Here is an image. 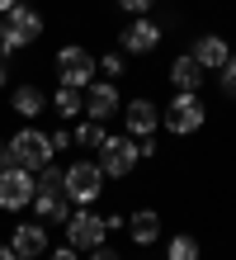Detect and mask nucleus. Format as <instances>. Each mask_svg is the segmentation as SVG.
Returning <instances> with one entry per match:
<instances>
[{
  "mask_svg": "<svg viewBox=\"0 0 236 260\" xmlns=\"http://www.w3.org/2000/svg\"><path fill=\"white\" fill-rule=\"evenodd\" d=\"M33 208L38 222H66L71 218V199H66V171L47 161L38 171V189H33Z\"/></svg>",
  "mask_w": 236,
  "mask_h": 260,
  "instance_id": "1",
  "label": "nucleus"
},
{
  "mask_svg": "<svg viewBox=\"0 0 236 260\" xmlns=\"http://www.w3.org/2000/svg\"><path fill=\"white\" fill-rule=\"evenodd\" d=\"M43 34V14L33 10V5H14L10 14H5V28H0V62H5V57H14L19 48H28V43H33Z\"/></svg>",
  "mask_w": 236,
  "mask_h": 260,
  "instance_id": "2",
  "label": "nucleus"
},
{
  "mask_svg": "<svg viewBox=\"0 0 236 260\" xmlns=\"http://www.w3.org/2000/svg\"><path fill=\"white\" fill-rule=\"evenodd\" d=\"M161 123H165L170 133H180V137L198 133L203 123H208V109H203L198 90H175V100H170V109L161 114Z\"/></svg>",
  "mask_w": 236,
  "mask_h": 260,
  "instance_id": "3",
  "label": "nucleus"
},
{
  "mask_svg": "<svg viewBox=\"0 0 236 260\" xmlns=\"http://www.w3.org/2000/svg\"><path fill=\"white\" fill-rule=\"evenodd\" d=\"M10 151H14V166H24V171H33V175L57 156V151H52V137L38 133V128H19V133L10 137Z\"/></svg>",
  "mask_w": 236,
  "mask_h": 260,
  "instance_id": "4",
  "label": "nucleus"
},
{
  "mask_svg": "<svg viewBox=\"0 0 236 260\" xmlns=\"http://www.w3.org/2000/svg\"><path fill=\"white\" fill-rule=\"evenodd\" d=\"M142 161V147L132 142V137H104L99 142V171L104 180H123V175H132V166Z\"/></svg>",
  "mask_w": 236,
  "mask_h": 260,
  "instance_id": "5",
  "label": "nucleus"
},
{
  "mask_svg": "<svg viewBox=\"0 0 236 260\" xmlns=\"http://www.w3.org/2000/svg\"><path fill=\"white\" fill-rule=\"evenodd\" d=\"M104 194V171L94 161H76V166H66V199L76 208H90L94 199Z\"/></svg>",
  "mask_w": 236,
  "mask_h": 260,
  "instance_id": "6",
  "label": "nucleus"
},
{
  "mask_svg": "<svg viewBox=\"0 0 236 260\" xmlns=\"http://www.w3.org/2000/svg\"><path fill=\"white\" fill-rule=\"evenodd\" d=\"M33 189H38V175L24 171V166H10V171H0V208L5 213H19L33 204Z\"/></svg>",
  "mask_w": 236,
  "mask_h": 260,
  "instance_id": "7",
  "label": "nucleus"
},
{
  "mask_svg": "<svg viewBox=\"0 0 236 260\" xmlns=\"http://www.w3.org/2000/svg\"><path fill=\"white\" fill-rule=\"evenodd\" d=\"M104 237H109V222H104L94 208H76L71 218H66V241H71L76 251H94V246H104Z\"/></svg>",
  "mask_w": 236,
  "mask_h": 260,
  "instance_id": "8",
  "label": "nucleus"
},
{
  "mask_svg": "<svg viewBox=\"0 0 236 260\" xmlns=\"http://www.w3.org/2000/svg\"><path fill=\"white\" fill-rule=\"evenodd\" d=\"M57 71H61V85H90L94 81V71H99V62H94V52L85 48H61L57 52Z\"/></svg>",
  "mask_w": 236,
  "mask_h": 260,
  "instance_id": "9",
  "label": "nucleus"
},
{
  "mask_svg": "<svg viewBox=\"0 0 236 260\" xmlns=\"http://www.w3.org/2000/svg\"><path fill=\"white\" fill-rule=\"evenodd\" d=\"M123 109V100H118V85L114 81H90L85 85V118H114Z\"/></svg>",
  "mask_w": 236,
  "mask_h": 260,
  "instance_id": "10",
  "label": "nucleus"
},
{
  "mask_svg": "<svg viewBox=\"0 0 236 260\" xmlns=\"http://www.w3.org/2000/svg\"><path fill=\"white\" fill-rule=\"evenodd\" d=\"M123 52H132V57H147V52H156V43H161V28H156L147 14H137V19L123 28Z\"/></svg>",
  "mask_w": 236,
  "mask_h": 260,
  "instance_id": "11",
  "label": "nucleus"
},
{
  "mask_svg": "<svg viewBox=\"0 0 236 260\" xmlns=\"http://www.w3.org/2000/svg\"><path fill=\"white\" fill-rule=\"evenodd\" d=\"M123 123H128V137H151L156 123H161V109L151 100H128L123 104Z\"/></svg>",
  "mask_w": 236,
  "mask_h": 260,
  "instance_id": "12",
  "label": "nucleus"
},
{
  "mask_svg": "<svg viewBox=\"0 0 236 260\" xmlns=\"http://www.w3.org/2000/svg\"><path fill=\"white\" fill-rule=\"evenodd\" d=\"M10 251H19L24 260L47 255V227H43V222H19V227L10 232Z\"/></svg>",
  "mask_w": 236,
  "mask_h": 260,
  "instance_id": "13",
  "label": "nucleus"
},
{
  "mask_svg": "<svg viewBox=\"0 0 236 260\" xmlns=\"http://www.w3.org/2000/svg\"><path fill=\"white\" fill-rule=\"evenodd\" d=\"M227 57H231V48H227L222 34H203V38L194 43V62H198L203 71H222Z\"/></svg>",
  "mask_w": 236,
  "mask_h": 260,
  "instance_id": "14",
  "label": "nucleus"
},
{
  "mask_svg": "<svg viewBox=\"0 0 236 260\" xmlns=\"http://www.w3.org/2000/svg\"><path fill=\"white\" fill-rule=\"evenodd\" d=\"M203 76H208V71L194 62V52H184V57H175V62H170V85H175V90H198Z\"/></svg>",
  "mask_w": 236,
  "mask_h": 260,
  "instance_id": "15",
  "label": "nucleus"
},
{
  "mask_svg": "<svg viewBox=\"0 0 236 260\" xmlns=\"http://www.w3.org/2000/svg\"><path fill=\"white\" fill-rule=\"evenodd\" d=\"M128 237L137 241V246H151V241L161 237V218H156L151 208H142V213H132V218H128Z\"/></svg>",
  "mask_w": 236,
  "mask_h": 260,
  "instance_id": "16",
  "label": "nucleus"
},
{
  "mask_svg": "<svg viewBox=\"0 0 236 260\" xmlns=\"http://www.w3.org/2000/svg\"><path fill=\"white\" fill-rule=\"evenodd\" d=\"M10 104H14V114H19V118H38V114L47 109V95H43L38 85H19V90L10 95Z\"/></svg>",
  "mask_w": 236,
  "mask_h": 260,
  "instance_id": "17",
  "label": "nucleus"
},
{
  "mask_svg": "<svg viewBox=\"0 0 236 260\" xmlns=\"http://www.w3.org/2000/svg\"><path fill=\"white\" fill-rule=\"evenodd\" d=\"M52 104H57L61 118H76V114H85V90L81 85H61L57 95H52Z\"/></svg>",
  "mask_w": 236,
  "mask_h": 260,
  "instance_id": "18",
  "label": "nucleus"
},
{
  "mask_svg": "<svg viewBox=\"0 0 236 260\" xmlns=\"http://www.w3.org/2000/svg\"><path fill=\"white\" fill-rule=\"evenodd\" d=\"M104 137H109V133H104V123H99V118H85V123L71 133V142H81V147H99Z\"/></svg>",
  "mask_w": 236,
  "mask_h": 260,
  "instance_id": "19",
  "label": "nucleus"
},
{
  "mask_svg": "<svg viewBox=\"0 0 236 260\" xmlns=\"http://www.w3.org/2000/svg\"><path fill=\"white\" fill-rule=\"evenodd\" d=\"M170 260H198V241L189 232H180L175 241H170Z\"/></svg>",
  "mask_w": 236,
  "mask_h": 260,
  "instance_id": "20",
  "label": "nucleus"
},
{
  "mask_svg": "<svg viewBox=\"0 0 236 260\" xmlns=\"http://www.w3.org/2000/svg\"><path fill=\"white\" fill-rule=\"evenodd\" d=\"M217 81H222V95H227V100H236V52L227 57V67L217 71Z\"/></svg>",
  "mask_w": 236,
  "mask_h": 260,
  "instance_id": "21",
  "label": "nucleus"
},
{
  "mask_svg": "<svg viewBox=\"0 0 236 260\" xmlns=\"http://www.w3.org/2000/svg\"><path fill=\"white\" fill-rule=\"evenodd\" d=\"M99 71H104V76H114V81H118V76H123V57H114V52H109L104 62H99Z\"/></svg>",
  "mask_w": 236,
  "mask_h": 260,
  "instance_id": "22",
  "label": "nucleus"
},
{
  "mask_svg": "<svg viewBox=\"0 0 236 260\" xmlns=\"http://www.w3.org/2000/svg\"><path fill=\"white\" fill-rule=\"evenodd\" d=\"M118 5L128 10V14H151V5H156V0H118Z\"/></svg>",
  "mask_w": 236,
  "mask_h": 260,
  "instance_id": "23",
  "label": "nucleus"
},
{
  "mask_svg": "<svg viewBox=\"0 0 236 260\" xmlns=\"http://www.w3.org/2000/svg\"><path fill=\"white\" fill-rule=\"evenodd\" d=\"M47 260H81V251H76L71 241H66V246H57V251H47Z\"/></svg>",
  "mask_w": 236,
  "mask_h": 260,
  "instance_id": "24",
  "label": "nucleus"
},
{
  "mask_svg": "<svg viewBox=\"0 0 236 260\" xmlns=\"http://www.w3.org/2000/svg\"><path fill=\"white\" fill-rule=\"evenodd\" d=\"M71 147V133H52V151H66Z\"/></svg>",
  "mask_w": 236,
  "mask_h": 260,
  "instance_id": "25",
  "label": "nucleus"
},
{
  "mask_svg": "<svg viewBox=\"0 0 236 260\" xmlns=\"http://www.w3.org/2000/svg\"><path fill=\"white\" fill-rule=\"evenodd\" d=\"M90 260H118V251H109V246H94V251H90Z\"/></svg>",
  "mask_w": 236,
  "mask_h": 260,
  "instance_id": "26",
  "label": "nucleus"
},
{
  "mask_svg": "<svg viewBox=\"0 0 236 260\" xmlns=\"http://www.w3.org/2000/svg\"><path fill=\"white\" fill-rule=\"evenodd\" d=\"M10 166H14V151H10V142H5V147H0V171H10Z\"/></svg>",
  "mask_w": 236,
  "mask_h": 260,
  "instance_id": "27",
  "label": "nucleus"
},
{
  "mask_svg": "<svg viewBox=\"0 0 236 260\" xmlns=\"http://www.w3.org/2000/svg\"><path fill=\"white\" fill-rule=\"evenodd\" d=\"M0 260H24L19 251H10V246H0Z\"/></svg>",
  "mask_w": 236,
  "mask_h": 260,
  "instance_id": "28",
  "label": "nucleus"
},
{
  "mask_svg": "<svg viewBox=\"0 0 236 260\" xmlns=\"http://www.w3.org/2000/svg\"><path fill=\"white\" fill-rule=\"evenodd\" d=\"M14 5H19V0H0V14H10Z\"/></svg>",
  "mask_w": 236,
  "mask_h": 260,
  "instance_id": "29",
  "label": "nucleus"
},
{
  "mask_svg": "<svg viewBox=\"0 0 236 260\" xmlns=\"http://www.w3.org/2000/svg\"><path fill=\"white\" fill-rule=\"evenodd\" d=\"M0 85H5V62H0Z\"/></svg>",
  "mask_w": 236,
  "mask_h": 260,
  "instance_id": "30",
  "label": "nucleus"
}]
</instances>
